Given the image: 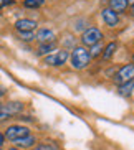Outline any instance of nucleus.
<instances>
[{
	"label": "nucleus",
	"instance_id": "obj_1",
	"mask_svg": "<svg viewBox=\"0 0 134 150\" xmlns=\"http://www.w3.org/2000/svg\"><path fill=\"white\" fill-rule=\"evenodd\" d=\"M89 59H91V56H89V51L86 48H83V46L73 48V51H71V64H73V68H76V69H85V68L89 64Z\"/></svg>",
	"mask_w": 134,
	"mask_h": 150
},
{
	"label": "nucleus",
	"instance_id": "obj_2",
	"mask_svg": "<svg viewBox=\"0 0 134 150\" xmlns=\"http://www.w3.org/2000/svg\"><path fill=\"white\" fill-rule=\"evenodd\" d=\"M30 135V129L25 127V125H10L7 130H5V139L15 142V140H20L23 137Z\"/></svg>",
	"mask_w": 134,
	"mask_h": 150
},
{
	"label": "nucleus",
	"instance_id": "obj_3",
	"mask_svg": "<svg viewBox=\"0 0 134 150\" xmlns=\"http://www.w3.org/2000/svg\"><path fill=\"white\" fill-rule=\"evenodd\" d=\"M101 40H103V33L98 28H88L81 35V41H83L85 46H93V45L99 43Z\"/></svg>",
	"mask_w": 134,
	"mask_h": 150
},
{
	"label": "nucleus",
	"instance_id": "obj_4",
	"mask_svg": "<svg viewBox=\"0 0 134 150\" xmlns=\"http://www.w3.org/2000/svg\"><path fill=\"white\" fill-rule=\"evenodd\" d=\"M134 81V64H124L114 76V83L116 84H126Z\"/></svg>",
	"mask_w": 134,
	"mask_h": 150
},
{
	"label": "nucleus",
	"instance_id": "obj_5",
	"mask_svg": "<svg viewBox=\"0 0 134 150\" xmlns=\"http://www.w3.org/2000/svg\"><path fill=\"white\" fill-rule=\"evenodd\" d=\"M68 58H70L68 51L61 50V51H58V53H55V54H48V56L45 58V64H48V66H63L68 61Z\"/></svg>",
	"mask_w": 134,
	"mask_h": 150
},
{
	"label": "nucleus",
	"instance_id": "obj_6",
	"mask_svg": "<svg viewBox=\"0 0 134 150\" xmlns=\"http://www.w3.org/2000/svg\"><path fill=\"white\" fill-rule=\"evenodd\" d=\"M15 28H17L20 33H23V31H33L36 28V22H33L30 18H22V20H18V22L15 23Z\"/></svg>",
	"mask_w": 134,
	"mask_h": 150
},
{
	"label": "nucleus",
	"instance_id": "obj_7",
	"mask_svg": "<svg viewBox=\"0 0 134 150\" xmlns=\"http://www.w3.org/2000/svg\"><path fill=\"white\" fill-rule=\"evenodd\" d=\"M103 20H104V23H106L108 27H116L118 23H119L118 13L116 12H113L111 8H104L103 10Z\"/></svg>",
	"mask_w": 134,
	"mask_h": 150
},
{
	"label": "nucleus",
	"instance_id": "obj_8",
	"mask_svg": "<svg viewBox=\"0 0 134 150\" xmlns=\"http://www.w3.org/2000/svg\"><path fill=\"white\" fill-rule=\"evenodd\" d=\"M0 109L4 110L5 114L9 115H14V114H18V112H22L23 109V104L22 102H7V104H4V106L0 107Z\"/></svg>",
	"mask_w": 134,
	"mask_h": 150
},
{
	"label": "nucleus",
	"instance_id": "obj_9",
	"mask_svg": "<svg viewBox=\"0 0 134 150\" xmlns=\"http://www.w3.org/2000/svg\"><path fill=\"white\" fill-rule=\"evenodd\" d=\"M35 38L40 41L41 45H43V43H55V33H53L51 30H48V28H43V30H40L38 33H36Z\"/></svg>",
	"mask_w": 134,
	"mask_h": 150
},
{
	"label": "nucleus",
	"instance_id": "obj_10",
	"mask_svg": "<svg viewBox=\"0 0 134 150\" xmlns=\"http://www.w3.org/2000/svg\"><path fill=\"white\" fill-rule=\"evenodd\" d=\"M35 137L33 135H27V137H23V139H20V140H15V144H17L18 149H28V147L31 145H35Z\"/></svg>",
	"mask_w": 134,
	"mask_h": 150
},
{
	"label": "nucleus",
	"instance_id": "obj_11",
	"mask_svg": "<svg viewBox=\"0 0 134 150\" xmlns=\"http://www.w3.org/2000/svg\"><path fill=\"white\" fill-rule=\"evenodd\" d=\"M128 8V0H111V10L113 12H124Z\"/></svg>",
	"mask_w": 134,
	"mask_h": 150
},
{
	"label": "nucleus",
	"instance_id": "obj_12",
	"mask_svg": "<svg viewBox=\"0 0 134 150\" xmlns=\"http://www.w3.org/2000/svg\"><path fill=\"white\" fill-rule=\"evenodd\" d=\"M133 89H134V81H131V83H126V84H121V88H119V94L121 96H131V93H133Z\"/></svg>",
	"mask_w": 134,
	"mask_h": 150
},
{
	"label": "nucleus",
	"instance_id": "obj_13",
	"mask_svg": "<svg viewBox=\"0 0 134 150\" xmlns=\"http://www.w3.org/2000/svg\"><path fill=\"white\" fill-rule=\"evenodd\" d=\"M116 48H118V45H116V43H109V45H108L106 48L103 50V58H104V59H109V58L114 54Z\"/></svg>",
	"mask_w": 134,
	"mask_h": 150
},
{
	"label": "nucleus",
	"instance_id": "obj_14",
	"mask_svg": "<svg viewBox=\"0 0 134 150\" xmlns=\"http://www.w3.org/2000/svg\"><path fill=\"white\" fill-rule=\"evenodd\" d=\"M45 4V0H23V5L27 8H38Z\"/></svg>",
	"mask_w": 134,
	"mask_h": 150
},
{
	"label": "nucleus",
	"instance_id": "obj_15",
	"mask_svg": "<svg viewBox=\"0 0 134 150\" xmlns=\"http://www.w3.org/2000/svg\"><path fill=\"white\" fill-rule=\"evenodd\" d=\"M55 50V43H43L40 46V48H38V54H48V51H53Z\"/></svg>",
	"mask_w": 134,
	"mask_h": 150
},
{
	"label": "nucleus",
	"instance_id": "obj_16",
	"mask_svg": "<svg viewBox=\"0 0 134 150\" xmlns=\"http://www.w3.org/2000/svg\"><path fill=\"white\" fill-rule=\"evenodd\" d=\"M101 51H103V46H101V41H99V43H96V45L91 46L89 56H98V54H101Z\"/></svg>",
	"mask_w": 134,
	"mask_h": 150
},
{
	"label": "nucleus",
	"instance_id": "obj_17",
	"mask_svg": "<svg viewBox=\"0 0 134 150\" xmlns=\"http://www.w3.org/2000/svg\"><path fill=\"white\" fill-rule=\"evenodd\" d=\"M20 38L23 41H31L35 38V35H33V31H23V33H20Z\"/></svg>",
	"mask_w": 134,
	"mask_h": 150
},
{
	"label": "nucleus",
	"instance_id": "obj_18",
	"mask_svg": "<svg viewBox=\"0 0 134 150\" xmlns=\"http://www.w3.org/2000/svg\"><path fill=\"white\" fill-rule=\"evenodd\" d=\"M4 140H5V135H4V134H0V145L4 144Z\"/></svg>",
	"mask_w": 134,
	"mask_h": 150
},
{
	"label": "nucleus",
	"instance_id": "obj_19",
	"mask_svg": "<svg viewBox=\"0 0 134 150\" xmlns=\"http://www.w3.org/2000/svg\"><path fill=\"white\" fill-rule=\"evenodd\" d=\"M10 150H22V149H17V147H12Z\"/></svg>",
	"mask_w": 134,
	"mask_h": 150
},
{
	"label": "nucleus",
	"instance_id": "obj_20",
	"mask_svg": "<svg viewBox=\"0 0 134 150\" xmlns=\"http://www.w3.org/2000/svg\"><path fill=\"white\" fill-rule=\"evenodd\" d=\"M131 13H133V15H134V5H133V8H131Z\"/></svg>",
	"mask_w": 134,
	"mask_h": 150
},
{
	"label": "nucleus",
	"instance_id": "obj_21",
	"mask_svg": "<svg viewBox=\"0 0 134 150\" xmlns=\"http://www.w3.org/2000/svg\"><path fill=\"white\" fill-rule=\"evenodd\" d=\"M33 150H43V149H41V147H36V149H33Z\"/></svg>",
	"mask_w": 134,
	"mask_h": 150
},
{
	"label": "nucleus",
	"instance_id": "obj_22",
	"mask_svg": "<svg viewBox=\"0 0 134 150\" xmlns=\"http://www.w3.org/2000/svg\"><path fill=\"white\" fill-rule=\"evenodd\" d=\"M5 93V91H2V89H0V96H2V94H4Z\"/></svg>",
	"mask_w": 134,
	"mask_h": 150
},
{
	"label": "nucleus",
	"instance_id": "obj_23",
	"mask_svg": "<svg viewBox=\"0 0 134 150\" xmlns=\"http://www.w3.org/2000/svg\"><path fill=\"white\" fill-rule=\"evenodd\" d=\"M0 7H2V0H0Z\"/></svg>",
	"mask_w": 134,
	"mask_h": 150
},
{
	"label": "nucleus",
	"instance_id": "obj_24",
	"mask_svg": "<svg viewBox=\"0 0 134 150\" xmlns=\"http://www.w3.org/2000/svg\"><path fill=\"white\" fill-rule=\"evenodd\" d=\"M133 61H134V56H133Z\"/></svg>",
	"mask_w": 134,
	"mask_h": 150
}]
</instances>
